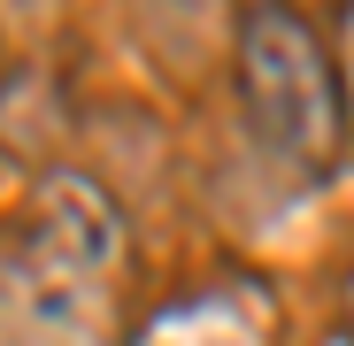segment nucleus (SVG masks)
<instances>
[{
  "label": "nucleus",
  "instance_id": "f257e3e1",
  "mask_svg": "<svg viewBox=\"0 0 354 346\" xmlns=\"http://www.w3.org/2000/svg\"><path fill=\"white\" fill-rule=\"evenodd\" d=\"M239 100H247L254 139L277 162L308 169V177L339 162V139H346L339 70L292 8H247L239 16Z\"/></svg>",
  "mask_w": 354,
  "mask_h": 346
},
{
  "label": "nucleus",
  "instance_id": "f03ea898",
  "mask_svg": "<svg viewBox=\"0 0 354 346\" xmlns=\"http://www.w3.org/2000/svg\"><path fill=\"white\" fill-rule=\"evenodd\" d=\"M100 285L46 254L31 231L0 247V346H108L100 338Z\"/></svg>",
  "mask_w": 354,
  "mask_h": 346
},
{
  "label": "nucleus",
  "instance_id": "7ed1b4c3",
  "mask_svg": "<svg viewBox=\"0 0 354 346\" xmlns=\"http://www.w3.org/2000/svg\"><path fill=\"white\" fill-rule=\"evenodd\" d=\"M31 239L46 254H62L85 277H115V254H124V231H115V208L100 200V185L85 177H46L31 200Z\"/></svg>",
  "mask_w": 354,
  "mask_h": 346
},
{
  "label": "nucleus",
  "instance_id": "20e7f679",
  "mask_svg": "<svg viewBox=\"0 0 354 346\" xmlns=\"http://www.w3.org/2000/svg\"><path fill=\"white\" fill-rule=\"evenodd\" d=\"M139 346H262V323H254L247 300L201 293V300H185V308H162Z\"/></svg>",
  "mask_w": 354,
  "mask_h": 346
},
{
  "label": "nucleus",
  "instance_id": "39448f33",
  "mask_svg": "<svg viewBox=\"0 0 354 346\" xmlns=\"http://www.w3.org/2000/svg\"><path fill=\"white\" fill-rule=\"evenodd\" d=\"M346 85H354V16H346Z\"/></svg>",
  "mask_w": 354,
  "mask_h": 346
}]
</instances>
